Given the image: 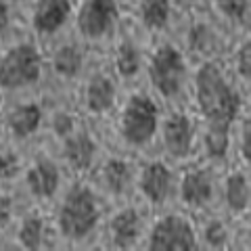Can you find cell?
Masks as SVG:
<instances>
[{
    "label": "cell",
    "mask_w": 251,
    "mask_h": 251,
    "mask_svg": "<svg viewBox=\"0 0 251 251\" xmlns=\"http://www.w3.org/2000/svg\"><path fill=\"white\" fill-rule=\"evenodd\" d=\"M197 103L209 120V126H228L230 128L241 100L237 92L226 84L222 72L214 63H207L197 74Z\"/></svg>",
    "instance_id": "obj_1"
},
{
    "label": "cell",
    "mask_w": 251,
    "mask_h": 251,
    "mask_svg": "<svg viewBox=\"0 0 251 251\" xmlns=\"http://www.w3.org/2000/svg\"><path fill=\"white\" fill-rule=\"evenodd\" d=\"M97 220H99V209L92 193L84 186H75L67 195L61 209L59 224L63 234L67 239H84L97 226Z\"/></svg>",
    "instance_id": "obj_2"
},
{
    "label": "cell",
    "mask_w": 251,
    "mask_h": 251,
    "mask_svg": "<svg viewBox=\"0 0 251 251\" xmlns=\"http://www.w3.org/2000/svg\"><path fill=\"white\" fill-rule=\"evenodd\" d=\"M40 54L34 46H15L0 61V86L21 88L38 82L40 77Z\"/></svg>",
    "instance_id": "obj_3"
},
{
    "label": "cell",
    "mask_w": 251,
    "mask_h": 251,
    "mask_svg": "<svg viewBox=\"0 0 251 251\" xmlns=\"http://www.w3.org/2000/svg\"><path fill=\"white\" fill-rule=\"evenodd\" d=\"M157 130V107L145 94H134L122 115V132L128 143L145 145Z\"/></svg>",
    "instance_id": "obj_4"
},
{
    "label": "cell",
    "mask_w": 251,
    "mask_h": 251,
    "mask_svg": "<svg viewBox=\"0 0 251 251\" xmlns=\"http://www.w3.org/2000/svg\"><path fill=\"white\" fill-rule=\"evenodd\" d=\"M149 74H151L155 88L159 90L163 97H174V94H178L180 82H182V75H184V63H182L180 52L176 49H172V46H161V49L153 54Z\"/></svg>",
    "instance_id": "obj_5"
},
{
    "label": "cell",
    "mask_w": 251,
    "mask_h": 251,
    "mask_svg": "<svg viewBox=\"0 0 251 251\" xmlns=\"http://www.w3.org/2000/svg\"><path fill=\"white\" fill-rule=\"evenodd\" d=\"M149 247L159 251H188L197 247V243H195L193 228L188 226L184 218L166 216L155 224Z\"/></svg>",
    "instance_id": "obj_6"
},
{
    "label": "cell",
    "mask_w": 251,
    "mask_h": 251,
    "mask_svg": "<svg viewBox=\"0 0 251 251\" xmlns=\"http://www.w3.org/2000/svg\"><path fill=\"white\" fill-rule=\"evenodd\" d=\"M117 17L115 0H86L77 19L80 31L86 38H100L107 34L111 23Z\"/></svg>",
    "instance_id": "obj_7"
},
{
    "label": "cell",
    "mask_w": 251,
    "mask_h": 251,
    "mask_svg": "<svg viewBox=\"0 0 251 251\" xmlns=\"http://www.w3.org/2000/svg\"><path fill=\"white\" fill-rule=\"evenodd\" d=\"M163 138H166L168 151L174 157H184L191 151L193 145V126L186 115H172L163 128Z\"/></svg>",
    "instance_id": "obj_8"
},
{
    "label": "cell",
    "mask_w": 251,
    "mask_h": 251,
    "mask_svg": "<svg viewBox=\"0 0 251 251\" xmlns=\"http://www.w3.org/2000/svg\"><path fill=\"white\" fill-rule=\"evenodd\" d=\"M69 15V0H38L34 11V25L38 31L50 34L65 23Z\"/></svg>",
    "instance_id": "obj_9"
},
{
    "label": "cell",
    "mask_w": 251,
    "mask_h": 251,
    "mask_svg": "<svg viewBox=\"0 0 251 251\" xmlns=\"http://www.w3.org/2000/svg\"><path fill=\"white\" fill-rule=\"evenodd\" d=\"M182 199L191 207H201L211 199V178L207 176V172H186L182 180Z\"/></svg>",
    "instance_id": "obj_10"
},
{
    "label": "cell",
    "mask_w": 251,
    "mask_h": 251,
    "mask_svg": "<svg viewBox=\"0 0 251 251\" xmlns=\"http://www.w3.org/2000/svg\"><path fill=\"white\" fill-rule=\"evenodd\" d=\"M111 234L115 247H132L140 234V218L134 209H124L120 211L113 222H111Z\"/></svg>",
    "instance_id": "obj_11"
},
{
    "label": "cell",
    "mask_w": 251,
    "mask_h": 251,
    "mask_svg": "<svg viewBox=\"0 0 251 251\" xmlns=\"http://www.w3.org/2000/svg\"><path fill=\"white\" fill-rule=\"evenodd\" d=\"M170 180L172 178H170V172L166 166H161V163H151V166H147V170L143 172L140 186H143V193L153 203H161L168 197Z\"/></svg>",
    "instance_id": "obj_12"
},
{
    "label": "cell",
    "mask_w": 251,
    "mask_h": 251,
    "mask_svg": "<svg viewBox=\"0 0 251 251\" xmlns=\"http://www.w3.org/2000/svg\"><path fill=\"white\" fill-rule=\"evenodd\" d=\"M27 184L36 197H50L59 186V172L50 161H38L29 170Z\"/></svg>",
    "instance_id": "obj_13"
},
{
    "label": "cell",
    "mask_w": 251,
    "mask_h": 251,
    "mask_svg": "<svg viewBox=\"0 0 251 251\" xmlns=\"http://www.w3.org/2000/svg\"><path fill=\"white\" fill-rule=\"evenodd\" d=\"M113 99H115V90H113V84L107 80L103 75H97L94 80L88 84V90H86V103L92 111H107L109 107L113 105Z\"/></svg>",
    "instance_id": "obj_14"
},
{
    "label": "cell",
    "mask_w": 251,
    "mask_h": 251,
    "mask_svg": "<svg viewBox=\"0 0 251 251\" xmlns=\"http://www.w3.org/2000/svg\"><path fill=\"white\" fill-rule=\"evenodd\" d=\"M94 155V143L86 134H77L74 138L67 140L65 145V159L69 161V166L75 170H84L90 166Z\"/></svg>",
    "instance_id": "obj_15"
},
{
    "label": "cell",
    "mask_w": 251,
    "mask_h": 251,
    "mask_svg": "<svg viewBox=\"0 0 251 251\" xmlns=\"http://www.w3.org/2000/svg\"><path fill=\"white\" fill-rule=\"evenodd\" d=\"M40 109L36 105H21L13 111L11 115V130L15 136L25 138L29 134H34L38 130V124H40Z\"/></svg>",
    "instance_id": "obj_16"
},
{
    "label": "cell",
    "mask_w": 251,
    "mask_h": 251,
    "mask_svg": "<svg viewBox=\"0 0 251 251\" xmlns=\"http://www.w3.org/2000/svg\"><path fill=\"white\" fill-rule=\"evenodd\" d=\"M140 15L149 27H163L170 17V0H143Z\"/></svg>",
    "instance_id": "obj_17"
},
{
    "label": "cell",
    "mask_w": 251,
    "mask_h": 251,
    "mask_svg": "<svg viewBox=\"0 0 251 251\" xmlns=\"http://www.w3.org/2000/svg\"><path fill=\"white\" fill-rule=\"evenodd\" d=\"M103 178H105L107 188H111L115 195H120V193L126 191V186H128V182H130V170H128V166H126L124 161L113 159V161H109L105 166Z\"/></svg>",
    "instance_id": "obj_18"
},
{
    "label": "cell",
    "mask_w": 251,
    "mask_h": 251,
    "mask_svg": "<svg viewBox=\"0 0 251 251\" xmlns=\"http://www.w3.org/2000/svg\"><path fill=\"white\" fill-rule=\"evenodd\" d=\"M226 199H228V205L237 211H243L249 203V186L245 176L241 174H232L228 178V184H226Z\"/></svg>",
    "instance_id": "obj_19"
},
{
    "label": "cell",
    "mask_w": 251,
    "mask_h": 251,
    "mask_svg": "<svg viewBox=\"0 0 251 251\" xmlns=\"http://www.w3.org/2000/svg\"><path fill=\"white\" fill-rule=\"evenodd\" d=\"M80 65H82L80 52H77L74 46H63V49H59L57 54H54V69H57V74L65 75V77L75 75L80 72Z\"/></svg>",
    "instance_id": "obj_20"
},
{
    "label": "cell",
    "mask_w": 251,
    "mask_h": 251,
    "mask_svg": "<svg viewBox=\"0 0 251 251\" xmlns=\"http://www.w3.org/2000/svg\"><path fill=\"white\" fill-rule=\"evenodd\" d=\"M42 230L44 224L38 218H27L19 228V243L27 249H38L42 243Z\"/></svg>",
    "instance_id": "obj_21"
},
{
    "label": "cell",
    "mask_w": 251,
    "mask_h": 251,
    "mask_svg": "<svg viewBox=\"0 0 251 251\" xmlns=\"http://www.w3.org/2000/svg\"><path fill=\"white\" fill-rule=\"evenodd\" d=\"M228 126H209L205 145L211 157H222L226 153V149H228Z\"/></svg>",
    "instance_id": "obj_22"
},
{
    "label": "cell",
    "mask_w": 251,
    "mask_h": 251,
    "mask_svg": "<svg viewBox=\"0 0 251 251\" xmlns=\"http://www.w3.org/2000/svg\"><path fill=\"white\" fill-rule=\"evenodd\" d=\"M140 67V57L138 50L130 42H124L120 52H117V69L122 75H134Z\"/></svg>",
    "instance_id": "obj_23"
},
{
    "label": "cell",
    "mask_w": 251,
    "mask_h": 251,
    "mask_svg": "<svg viewBox=\"0 0 251 251\" xmlns=\"http://www.w3.org/2000/svg\"><path fill=\"white\" fill-rule=\"evenodd\" d=\"M218 6L222 9L224 15H228L232 19H245L247 15V6H249V0H216Z\"/></svg>",
    "instance_id": "obj_24"
},
{
    "label": "cell",
    "mask_w": 251,
    "mask_h": 251,
    "mask_svg": "<svg viewBox=\"0 0 251 251\" xmlns=\"http://www.w3.org/2000/svg\"><path fill=\"white\" fill-rule=\"evenodd\" d=\"M205 237H207V243L214 247H222L224 241H226V230L224 226L220 222H211L207 224V230H205Z\"/></svg>",
    "instance_id": "obj_25"
},
{
    "label": "cell",
    "mask_w": 251,
    "mask_h": 251,
    "mask_svg": "<svg viewBox=\"0 0 251 251\" xmlns=\"http://www.w3.org/2000/svg\"><path fill=\"white\" fill-rule=\"evenodd\" d=\"M249 59H251V46L245 44L239 52V72L243 77H249V74H251V61Z\"/></svg>",
    "instance_id": "obj_26"
},
{
    "label": "cell",
    "mask_w": 251,
    "mask_h": 251,
    "mask_svg": "<svg viewBox=\"0 0 251 251\" xmlns=\"http://www.w3.org/2000/svg\"><path fill=\"white\" fill-rule=\"evenodd\" d=\"M72 128H74V120L69 115L61 113L54 117V132H57V134L63 136V134H67V132H72Z\"/></svg>",
    "instance_id": "obj_27"
},
{
    "label": "cell",
    "mask_w": 251,
    "mask_h": 251,
    "mask_svg": "<svg viewBox=\"0 0 251 251\" xmlns=\"http://www.w3.org/2000/svg\"><path fill=\"white\" fill-rule=\"evenodd\" d=\"M15 172H17V163H15V157H0V176H4V178H9L13 176Z\"/></svg>",
    "instance_id": "obj_28"
},
{
    "label": "cell",
    "mask_w": 251,
    "mask_h": 251,
    "mask_svg": "<svg viewBox=\"0 0 251 251\" xmlns=\"http://www.w3.org/2000/svg\"><path fill=\"white\" fill-rule=\"evenodd\" d=\"M243 157H245V159L251 157V130H249V124H245V130H243Z\"/></svg>",
    "instance_id": "obj_29"
},
{
    "label": "cell",
    "mask_w": 251,
    "mask_h": 251,
    "mask_svg": "<svg viewBox=\"0 0 251 251\" xmlns=\"http://www.w3.org/2000/svg\"><path fill=\"white\" fill-rule=\"evenodd\" d=\"M9 25V9H6V4L0 2V34L6 29Z\"/></svg>",
    "instance_id": "obj_30"
},
{
    "label": "cell",
    "mask_w": 251,
    "mask_h": 251,
    "mask_svg": "<svg viewBox=\"0 0 251 251\" xmlns=\"http://www.w3.org/2000/svg\"><path fill=\"white\" fill-rule=\"evenodd\" d=\"M188 2H193V0H188Z\"/></svg>",
    "instance_id": "obj_31"
}]
</instances>
